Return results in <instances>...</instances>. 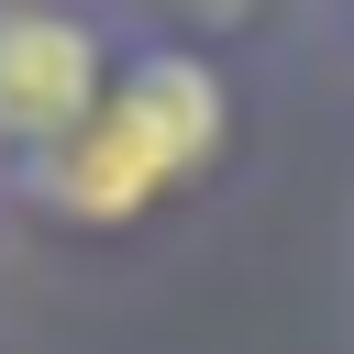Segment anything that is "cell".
<instances>
[{"label": "cell", "instance_id": "1", "mask_svg": "<svg viewBox=\"0 0 354 354\" xmlns=\"http://www.w3.org/2000/svg\"><path fill=\"white\" fill-rule=\"evenodd\" d=\"M221 155H232V77H221V55L188 44V33H133L111 100L55 155L0 177V199L22 221H44V232H133L166 199H188Z\"/></svg>", "mask_w": 354, "mask_h": 354}, {"label": "cell", "instance_id": "3", "mask_svg": "<svg viewBox=\"0 0 354 354\" xmlns=\"http://www.w3.org/2000/svg\"><path fill=\"white\" fill-rule=\"evenodd\" d=\"M343 11H354V0H343Z\"/></svg>", "mask_w": 354, "mask_h": 354}, {"label": "cell", "instance_id": "2", "mask_svg": "<svg viewBox=\"0 0 354 354\" xmlns=\"http://www.w3.org/2000/svg\"><path fill=\"white\" fill-rule=\"evenodd\" d=\"M133 22L100 0H0V177L55 155L122 77Z\"/></svg>", "mask_w": 354, "mask_h": 354}]
</instances>
